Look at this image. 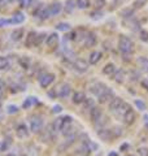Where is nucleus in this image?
I'll use <instances>...</instances> for the list:
<instances>
[{"instance_id":"obj_1","label":"nucleus","mask_w":148,"mask_h":156,"mask_svg":"<svg viewBox=\"0 0 148 156\" xmlns=\"http://www.w3.org/2000/svg\"><path fill=\"white\" fill-rule=\"evenodd\" d=\"M118 50H120L121 53H123V55H130L132 50H134V43H132V41L129 37L122 35L118 39Z\"/></svg>"},{"instance_id":"obj_2","label":"nucleus","mask_w":148,"mask_h":156,"mask_svg":"<svg viewBox=\"0 0 148 156\" xmlns=\"http://www.w3.org/2000/svg\"><path fill=\"white\" fill-rule=\"evenodd\" d=\"M72 121L73 119L70 116H62V117H58V119L55 120V122H53V129L55 130H60L62 131L65 128L72 125Z\"/></svg>"},{"instance_id":"obj_3","label":"nucleus","mask_w":148,"mask_h":156,"mask_svg":"<svg viewBox=\"0 0 148 156\" xmlns=\"http://www.w3.org/2000/svg\"><path fill=\"white\" fill-rule=\"evenodd\" d=\"M43 129V119L41 116H34L30 120V130L33 133H41Z\"/></svg>"},{"instance_id":"obj_4","label":"nucleus","mask_w":148,"mask_h":156,"mask_svg":"<svg viewBox=\"0 0 148 156\" xmlns=\"http://www.w3.org/2000/svg\"><path fill=\"white\" fill-rule=\"evenodd\" d=\"M53 81H55V74H52V73H44V74L39 77V85H41V87H43V89L48 87Z\"/></svg>"},{"instance_id":"obj_5","label":"nucleus","mask_w":148,"mask_h":156,"mask_svg":"<svg viewBox=\"0 0 148 156\" xmlns=\"http://www.w3.org/2000/svg\"><path fill=\"white\" fill-rule=\"evenodd\" d=\"M72 92V87L69 83H61L60 86L57 87V96L58 98H62V99H65V98H68L69 95H70Z\"/></svg>"},{"instance_id":"obj_6","label":"nucleus","mask_w":148,"mask_h":156,"mask_svg":"<svg viewBox=\"0 0 148 156\" xmlns=\"http://www.w3.org/2000/svg\"><path fill=\"white\" fill-rule=\"evenodd\" d=\"M73 66H74V69L79 73H85L88 70V62L86 60H83V58H77L73 62Z\"/></svg>"},{"instance_id":"obj_7","label":"nucleus","mask_w":148,"mask_h":156,"mask_svg":"<svg viewBox=\"0 0 148 156\" xmlns=\"http://www.w3.org/2000/svg\"><path fill=\"white\" fill-rule=\"evenodd\" d=\"M113 98H115V94H113V90L107 87V89L101 92V95L99 96V103H108L111 101Z\"/></svg>"},{"instance_id":"obj_8","label":"nucleus","mask_w":148,"mask_h":156,"mask_svg":"<svg viewBox=\"0 0 148 156\" xmlns=\"http://www.w3.org/2000/svg\"><path fill=\"white\" fill-rule=\"evenodd\" d=\"M107 89V86L104 85V83H101V82H96V83H93V85H91V87H90V91L92 92L93 95H96L97 98L101 95V92L104 91Z\"/></svg>"},{"instance_id":"obj_9","label":"nucleus","mask_w":148,"mask_h":156,"mask_svg":"<svg viewBox=\"0 0 148 156\" xmlns=\"http://www.w3.org/2000/svg\"><path fill=\"white\" fill-rule=\"evenodd\" d=\"M96 34L95 33H91L88 31L86 33V37H85V42H83V44H85V47H92L96 44Z\"/></svg>"},{"instance_id":"obj_10","label":"nucleus","mask_w":148,"mask_h":156,"mask_svg":"<svg viewBox=\"0 0 148 156\" xmlns=\"http://www.w3.org/2000/svg\"><path fill=\"white\" fill-rule=\"evenodd\" d=\"M16 134H17L18 138H21V139L27 138V136H29V129H27V126L25 125V124H19L17 126V129H16Z\"/></svg>"},{"instance_id":"obj_11","label":"nucleus","mask_w":148,"mask_h":156,"mask_svg":"<svg viewBox=\"0 0 148 156\" xmlns=\"http://www.w3.org/2000/svg\"><path fill=\"white\" fill-rule=\"evenodd\" d=\"M122 104H123V101H122L121 98H113V99L111 100V103H109V111L116 113Z\"/></svg>"},{"instance_id":"obj_12","label":"nucleus","mask_w":148,"mask_h":156,"mask_svg":"<svg viewBox=\"0 0 148 156\" xmlns=\"http://www.w3.org/2000/svg\"><path fill=\"white\" fill-rule=\"evenodd\" d=\"M101 116H103V112L100 108H97V107H93L91 108V112H90V117L93 122H99V121L101 120Z\"/></svg>"},{"instance_id":"obj_13","label":"nucleus","mask_w":148,"mask_h":156,"mask_svg":"<svg viewBox=\"0 0 148 156\" xmlns=\"http://www.w3.org/2000/svg\"><path fill=\"white\" fill-rule=\"evenodd\" d=\"M61 9H62V4L58 3V2L52 3L51 5L48 7V11H49V14H51V17H52V16H57V14L61 12Z\"/></svg>"},{"instance_id":"obj_14","label":"nucleus","mask_w":148,"mask_h":156,"mask_svg":"<svg viewBox=\"0 0 148 156\" xmlns=\"http://www.w3.org/2000/svg\"><path fill=\"white\" fill-rule=\"evenodd\" d=\"M122 120H123V122H125L126 125H131L132 122H134V120H135V113H134V111L130 108L125 115L122 116Z\"/></svg>"},{"instance_id":"obj_15","label":"nucleus","mask_w":148,"mask_h":156,"mask_svg":"<svg viewBox=\"0 0 148 156\" xmlns=\"http://www.w3.org/2000/svg\"><path fill=\"white\" fill-rule=\"evenodd\" d=\"M37 38H38V34L35 31H30L26 37V46L27 47H33V46H37Z\"/></svg>"},{"instance_id":"obj_16","label":"nucleus","mask_w":148,"mask_h":156,"mask_svg":"<svg viewBox=\"0 0 148 156\" xmlns=\"http://www.w3.org/2000/svg\"><path fill=\"white\" fill-rule=\"evenodd\" d=\"M57 43H58V35L56 33L49 34V35L47 37V39H46V44L48 47H56Z\"/></svg>"},{"instance_id":"obj_17","label":"nucleus","mask_w":148,"mask_h":156,"mask_svg":"<svg viewBox=\"0 0 148 156\" xmlns=\"http://www.w3.org/2000/svg\"><path fill=\"white\" fill-rule=\"evenodd\" d=\"M99 138H101L103 140H111V138L113 136V130L109 129H100L97 131Z\"/></svg>"},{"instance_id":"obj_18","label":"nucleus","mask_w":148,"mask_h":156,"mask_svg":"<svg viewBox=\"0 0 148 156\" xmlns=\"http://www.w3.org/2000/svg\"><path fill=\"white\" fill-rule=\"evenodd\" d=\"M101 57H103V53L100 51H93V52H91L90 58H88V62H90L91 65H95L101 60Z\"/></svg>"},{"instance_id":"obj_19","label":"nucleus","mask_w":148,"mask_h":156,"mask_svg":"<svg viewBox=\"0 0 148 156\" xmlns=\"http://www.w3.org/2000/svg\"><path fill=\"white\" fill-rule=\"evenodd\" d=\"M85 100H86V95H85V92H82V91H77V92H74V95H73V103H74V104L85 103Z\"/></svg>"},{"instance_id":"obj_20","label":"nucleus","mask_w":148,"mask_h":156,"mask_svg":"<svg viewBox=\"0 0 148 156\" xmlns=\"http://www.w3.org/2000/svg\"><path fill=\"white\" fill-rule=\"evenodd\" d=\"M113 78H115V81L117 82V83H122V82L125 81V78H126V73L123 72L122 69H117L116 73L113 74Z\"/></svg>"},{"instance_id":"obj_21","label":"nucleus","mask_w":148,"mask_h":156,"mask_svg":"<svg viewBox=\"0 0 148 156\" xmlns=\"http://www.w3.org/2000/svg\"><path fill=\"white\" fill-rule=\"evenodd\" d=\"M11 20H12V23H14V25H19V23H22L25 21V14L21 12H16Z\"/></svg>"},{"instance_id":"obj_22","label":"nucleus","mask_w":148,"mask_h":156,"mask_svg":"<svg viewBox=\"0 0 148 156\" xmlns=\"http://www.w3.org/2000/svg\"><path fill=\"white\" fill-rule=\"evenodd\" d=\"M22 37H23V29H16V30H13L11 34V39L14 42L21 41Z\"/></svg>"},{"instance_id":"obj_23","label":"nucleus","mask_w":148,"mask_h":156,"mask_svg":"<svg viewBox=\"0 0 148 156\" xmlns=\"http://www.w3.org/2000/svg\"><path fill=\"white\" fill-rule=\"evenodd\" d=\"M116 65L115 64H112V62H109V64H107L104 68H103V73L107 76H113L116 73Z\"/></svg>"},{"instance_id":"obj_24","label":"nucleus","mask_w":148,"mask_h":156,"mask_svg":"<svg viewBox=\"0 0 148 156\" xmlns=\"http://www.w3.org/2000/svg\"><path fill=\"white\" fill-rule=\"evenodd\" d=\"M37 103H38L37 98L30 96V98H27V99H25V101H23L22 107H23V109H27V108H30V107H31L33 104H37Z\"/></svg>"},{"instance_id":"obj_25","label":"nucleus","mask_w":148,"mask_h":156,"mask_svg":"<svg viewBox=\"0 0 148 156\" xmlns=\"http://www.w3.org/2000/svg\"><path fill=\"white\" fill-rule=\"evenodd\" d=\"M18 64L22 69H29V66H30V60H29V57H19Z\"/></svg>"},{"instance_id":"obj_26","label":"nucleus","mask_w":148,"mask_h":156,"mask_svg":"<svg viewBox=\"0 0 148 156\" xmlns=\"http://www.w3.org/2000/svg\"><path fill=\"white\" fill-rule=\"evenodd\" d=\"M9 69V60L8 57L0 56V70H7Z\"/></svg>"},{"instance_id":"obj_27","label":"nucleus","mask_w":148,"mask_h":156,"mask_svg":"<svg viewBox=\"0 0 148 156\" xmlns=\"http://www.w3.org/2000/svg\"><path fill=\"white\" fill-rule=\"evenodd\" d=\"M11 144H12V140H11V138L4 139L3 142L0 143V152H3V151H8V148L11 147Z\"/></svg>"},{"instance_id":"obj_28","label":"nucleus","mask_w":148,"mask_h":156,"mask_svg":"<svg viewBox=\"0 0 148 156\" xmlns=\"http://www.w3.org/2000/svg\"><path fill=\"white\" fill-rule=\"evenodd\" d=\"M56 29L58 31H69L70 30V23H68V22H60V23H57L56 25Z\"/></svg>"},{"instance_id":"obj_29","label":"nucleus","mask_w":148,"mask_h":156,"mask_svg":"<svg viewBox=\"0 0 148 156\" xmlns=\"http://www.w3.org/2000/svg\"><path fill=\"white\" fill-rule=\"evenodd\" d=\"M138 62H139V65L142 66V69L148 73V58H146V57H139V58H138Z\"/></svg>"},{"instance_id":"obj_30","label":"nucleus","mask_w":148,"mask_h":156,"mask_svg":"<svg viewBox=\"0 0 148 156\" xmlns=\"http://www.w3.org/2000/svg\"><path fill=\"white\" fill-rule=\"evenodd\" d=\"M77 7L79 9H87L90 7V0H77Z\"/></svg>"},{"instance_id":"obj_31","label":"nucleus","mask_w":148,"mask_h":156,"mask_svg":"<svg viewBox=\"0 0 148 156\" xmlns=\"http://www.w3.org/2000/svg\"><path fill=\"white\" fill-rule=\"evenodd\" d=\"M18 112V107L17 105H14V104H9L7 107V113L9 115H14V113H17Z\"/></svg>"},{"instance_id":"obj_32","label":"nucleus","mask_w":148,"mask_h":156,"mask_svg":"<svg viewBox=\"0 0 148 156\" xmlns=\"http://www.w3.org/2000/svg\"><path fill=\"white\" fill-rule=\"evenodd\" d=\"M86 144H87V148H88V151H96L97 148H99V146L96 144V143H93V142H91V140H86L85 142Z\"/></svg>"},{"instance_id":"obj_33","label":"nucleus","mask_w":148,"mask_h":156,"mask_svg":"<svg viewBox=\"0 0 148 156\" xmlns=\"http://www.w3.org/2000/svg\"><path fill=\"white\" fill-rule=\"evenodd\" d=\"M90 17H91L92 20H100V18H103V12H101V11L91 12V13H90Z\"/></svg>"},{"instance_id":"obj_34","label":"nucleus","mask_w":148,"mask_h":156,"mask_svg":"<svg viewBox=\"0 0 148 156\" xmlns=\"http://www.w3.org/2000/svg\"><path fill=\"white\" fill-rule=\"evenodd\" d=\"M74 7H76V5H74V2H73V0H68V2H66V5H65V11L70 13V12H73Z\"/></svg>"},{"instance_id":"obj_35","label":"nucleus","mask_w":148,"mask_h":156,"mask_svg":"<svg viewBox=\"0 0 148 156\" xmlns=\"http://www.w3.org/2000/svg\"><path fill=\"white\" fill-rule=\"evenodd\" d=\"M12 25V20L11 18H0V27Z\"/></svg>"},{"instance_id":"obj_36","label":"nucleus","mask_w":148,"mask_h":156,"mask_svg":"<svg viewBox=\"0 0 148 156\" xmlns=\"http://www.w3.org/2000/svg\"><path fill=\"white\" fill-rule=\"evenodd\" d=\"M135 105L138 107V109H140V111H144L147 108V105L144 101H142V100H135Z\"/></svg>"},{"instance_id":"obj_37","label":"nucleus","mask_w":148,"mask_h":156,"mask_svg":"<svg viewBox=\"0 0 148 156\" xmlns=\"http://www.w3.org/2000/svg\"><path fill=\"white\" fill-rule=\"evenodd\" d=\"M138 154L140 156H148V148L147 147H140L138 148Z\"/></svg>"},{"instance_id":"obj_38","label":"nucleus","mask_w":148,"mask_h":156,"mask_svg":"<svg viewBox=\"0 0 148 156\" xmlns=\"http://www.w3.org/2000/svg\"><path fill=\"white\" fill-rule=\"evenodd\" d=\"M85 105H86V108H93V100L92 99H87V98H86Z\"/></svg>"},{"instance_id":"obj_39","label":"nucleus","mask_w":148,"mask_h":156,"mask_svg":"<svg viewBox=\"0 0 148 156\" xmlns=\"http://www.w3.org/2000/svg\"><path fill=\"white\" fill-rule=\"evenodd\" d=\"M140 39L143 42H148V33L147 31H142L140 33Z\"/></svg>"},{"instance_id":"obj_40","label":"nucleus","mask_w":148,"mask_h":156,"mask_svg":"<svg viewBox=\"0 0 148 156\" xmlns=\"http://www.w3.org/2000/svg\"><path fill=\"white\" fill-rule=\"evenodd\" d=\"M95 5H96V8L104 7V5H105V0H96V2H95Z\"/></svg>"},{"instance_id":"obj_41","label":"nucleus","mask_w":148,"mask_h":156,"mask_svg":"<svg viewBox=\"0 0 148 156\" xmlns=\"http://www.w3.org/2000/svg\"><path fill=\"white\" fill-rule=\"evenodd\" d=\"M4 89H5V83H4V81H2V80H0V96L3 95Z\"/></svg>"},{"instance_id":"obj_42","label":"nucleus","mask_w":148,"mask_h":156,"mask_svg":"<svg viewBox=\"0 0 148 156\" xmlns=\"http://www.w3.org/2000/svg\"><path fill=\"white\" fill-rule=\"evenodd\" d=\"M44 37H46L44 34H38V38H37V46H38V44H41Z\"/></svg>"},{"instance_id":"obj_43","label":"nucleus","mask_w":148,"mask_h":156,"mask_svg":"<svg viewBox=\"0 0 148 156\" xmlns=\"http://www.w3.org/2000/svg\"><path fill=\"white\" fill-rule=\"evenodd\" d=\"M61 111H62L61 105H55V107H53V113H60Z\"/></svg>"},{"instance_id":"obj_44","label":"nucleus","mask_w":148,"mask_h":156,"mask_svg":"<svg viewBox=\"0 0 148 156\" xmlns=\"http://www.w3.org/2000/svg\"><path fill=\"white\" fill-rule=\"evenodd\" d=\"M142 86L144 87L146 90H148V78H143L142 80Z\"/></svg>"},{"instance_id":"obj_45","label":"nucleus","mask_w":148,"mask_h":156,"mask_svg":"<svg viewBox=\"0 0 148 156\" xmlns=\"http://www.w3.org/2000/svg\"><path fill=\"white\" fill-rule=\"evenodd\" d=\"M76 35H77V33H76V31H72V33L68 35V39H70V41H74V39H76Z\"/></svg>"},{"instance_id":"obj_46","label":"nucleus","mask_w":148,"mask_h":156,"mask_svg":"<svg viewBox=\"0 0 148 156\" xmlns=\"http://www.w3.org/2000/svg\"><path fill=\"white\" fill-rule=\"evenodd\" d=\"M143 120H144V124H146V128L148 129V115H144V116H143Z\"/></svg>"},{"instance_id":"obj_47","label":"nucleus","mask_w":148,"mask_h":156,"mask_svg":"<svg viewBox=\"0 0 148 156\" xmlns=\"http://www.w3.org/2000/svg\"><path fill=\"white\" fill-rule=\"evenodd\" d=\"M144 3H146L144 0H140V2H136V3H135V7H136V8H139V7H142L140 4H144Z\"/></svg>"},{"instance_id":"obj_48","label":"nucleus","mask_w":148,"mask_h":156,"mask_svg":"<svg viewBox=\"0 0 148 156\" xmlns=\"http://www.w3.org/2000/svg\"><path fill=\"white\" fill-rule=\"evenodd\" d=\"M113 131H115V133H116V135H120V134L122 133L120 128H115V130H113Z\"/></svg>"},{"instance_id":"obj_49","label":"nucleus","mask_w":148,"mask_h":156,"mask_svg":"<svg viewBox=\"0 0 148 156\" xmlns=\"http://www.w3.org/2000/svg\"><path fill=\"white\" fill-rule=\"evenodd\" d=\"M17 2H18L19 4H21L22 7H23V5H25V2H26V0H17Z\"/></svg>"},{"instance_id":"obj_50","label":"nucleus","mask_w":148,"mask_h":156,"mask_svg":"<svg viewBox=\"0 0 148 156\" xmlns=\"http://www.w3.org/2000/svg\"><path fill=\"white\" fill-rule=\"evenodd\" d=\"M2 119H3V111L0 108V121H2Z\"/></svg>"},{"instance_id":"obj_51","label":"nucleus","mask_w":148,"mask_h":156,"mask_svg":"<svg viewBox=\"0 0 148 156\" xmlns=\"http://www.w3.org/2000/svg\"><path fill=\"white\" fill-rule=\"evenodd\" d=\"M125 148H127V144H123V146H121V150H125Z\"/></svg>"},{"instance_id":"obj_52","label":"nucleus","mask_w":148,"mask_h":156,"mask_svg":"<svg viewBox=\"0 0 148 156\" xmlns=\"http://www.w3.org/2000/svg\"><path fill=\"white\" fill-rule=\"evenodd\" d=\"M109 156H117V154H116V152H111Z\"/></svg>"},{"instance_id":"obj_53","label":"nucleus","mask_w":148,"mask_h":156,"mask_svg":"<svg viewBox=\"0 0 148 156\" xmlns=\"http://www.w3.org/2000/svg\"><path fill=\"white\" fill-rule=\"evenodd\" d=\"M7 156H17V155H16V154H8Z\"/></svg>"},{"instance_id":"obj_54","label":"nucleus","mask_w":148,"mask_h":156,"mask_svg":"<svg viewBox=\"0 0 148 156\" xmlns=\"http://www.w3.org/2000/svg\"><path fill=\"white\" fill-rule=\"evenodd\" d=\"M2 2H4V0H0V3H2Z\"/></svg>"},{"instance_id":"obj_55","label":"nucleus","mask_w":148,"mask_h":156,"mask_svg":"<svg viewBox=\"0 0 148 156\" xmlns=\"http://www.w3.org/2000/svg\"><path fill=\"white\" fill-rule=\"evenodd\" d=\"M126 156H132V155H126Z\"/></svg>"}]
</instances>
